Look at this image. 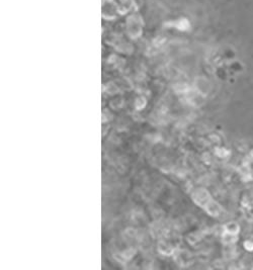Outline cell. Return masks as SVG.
<instances>
[{
  "instance_id": "cell-3",
  "label": "cell",
  "mask_w": 253,
  "mask_h": 270,
  "mask_svg": "<svg viewBox=\"0 0 253 270\" xmlns=\"http://www.w3.org/2000/svg\"><path fill=\"white\" fill-rule=\"evenodd\" d=\"M249 211H250V214L253 216V205L252 206H250V209H249Z\"/></svg>"
},
{
  "instance_id": "cell-1",
  "label": "cell",
  "mask_w": 253,
  "mask_h": 270,
  "mask_svg": "<svg viewBox=\"0 0 253 270\" xmlns=\"http://www.w3.org/2000/svg\"><path fill=\"white\" fill-rule=\"evenodd\" d=\"M225 231H226V233L237 235L240 231V227L238 224H236V223H229L226 225Z\"/></svg>"
},
{
  "instance_id": "cell-2",
  "label": "cell",
  "mask_w": 253,
  "mask_h": 270,
  "mask_svg": "<svg viewBox=\"0 0 253 270\" xmlns=\"http://www.w3.org/2000/svg\"><path fill=\"white\" fill-rule=\"evenodd\" d=\"M245 248L247 249V250H250V251H252L253 250V242H251V241H247V242H245Z\"/></svg>"
}]
</instances>
